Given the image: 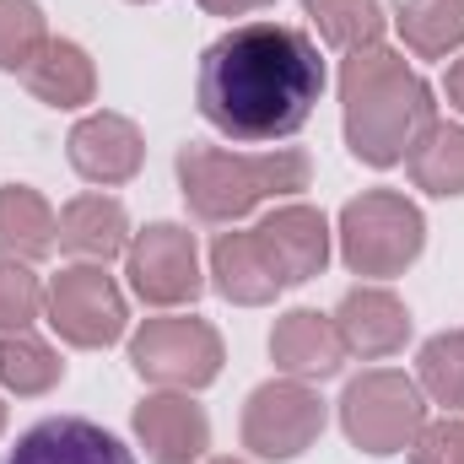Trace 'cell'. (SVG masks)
<instances>
[{"label":"cell","mask_w":464,"mask_h":464,"mask_svg":"<svg viewBox=\"0 0 464 464\" xmlns=\"http://www.w3.org/2000/svg\"><path fill=\"white\" fill-rule=\"evenodd\" d=\"M49 44V22L33 0H0V71H27Z\"/></svg>","instance_id":"25"},{"label":"cell","mask_w":464,"mask_h":464,"mask_svg":"<svg viewBox=\"0 0 464 464\" xmlns=\"http://www.w3.org/2000/svg\"><path fill=\"white\" fill-rule=\"evenodd\" d=\"M449 103L464 114V60H454V65H449Z\"/></svg>","instance_id":"29"},{"label":"cell","mask_w":464,"mask_h":464,"mask_svg":"<svg viewBox=\"0 0 464 464\" xmlns=\"http://www.w3.org/2000/svg\"><path fill=\"white\" fill-rule=\"evenodd\" d=\"M341 427L362 454H405L427 427V394L416 378H405L394 367H372L346 383Z\"/></svg>","instance_id":"5"},{"label":"cell","mask_w":464,"mask_h":464,"mask_svg":"<svg viewBox=\"0 0 464 464\" xmlns=\"http://www.w3.org/2000/svg\"><path fill=\"white\" fill-rule=\"evenodd\" d=\"M65 378L60 351L44 346L33 330H5L0 335V383L11 394H49Z\"/></svg>","instance_id":"22"},{"label":"cell","mask_w":464,"mask_h":464,"mask_svg":"<svg viewBox=\"0 0 464 464\" xmlns=\"http://www.w3.org/2000/svg\"><path fill=\"white\" fill-rule=\"evenodd\" d=\"M135 438L151 464H195L211 449V421L184 389H162L135 405Z\"/></svg>","instance_id":"11"},{"label":"cell","mask_w":464,"mask_h":464,"mask_svg":"<svg viewBox=\"0 0 464 464\" xmlns=\"http://www.w3.org/2000/svg\"><path fill=\"white\" fill-rule=\"evenodd\" d=\"M211 464H243V459H211Z\"/></svg>","instance_id":"31"},{"label":"cell","mask_w":464,"mask_h":464,"mask_svg":"<svg viewBox=\"0 0 464 464\" xmlns=\"http://www.w3.org/2000/svg\"><path fill=\"white\" fill-rule=\"evenodd\" d=\"M5 464H135V459L98 421H87V416H49V421L27 427L16 438Z\"/></svg>","instance_id":"14"},{"label":"cell","mask_w":464,"mask_h":464,"mask_svg":"<svg viewBox=\"0 0 464 464\" xmlns=\"http://www.w3.org/2000/svg\"><path fill=\"white\" fill-rule=\"evenodd\" d=\"M411 459L416 464H464V421L459 416L427 421L421 438L411 443Z\"/></svg>","instance_id":"27"},{"label":"cell","mask_w":464,"mask_h":464,"mask_svg":"<svg viewBox=\"0 0 464 464\" xmlns=\"http://www.w3.org/2000/svg\"><path fill=\"white\" fill-rule=\"evenodd\" d=\"M227 351L222 335L206 324V319H189V314H162V319H146L135 335H130V367L157 383V389H206L217 383Z\"/></svg>","instance_id":"6"},{"label":"cell","mask_w":464,"mask_h":464,"mask_svg":"<svg viewBox=\"0 0 464 464\" xmlns=\"http://www.w3.org/2000/svg\"><path fill=\"white\" fill-rule=\"evenodd\" d=\"M124 276L135 286L140 303L151 308H179V303H195L200 297V248H195V232L179 227V222H151L146 232L130 237L124 248Z\"/></svg>","instance_id":"9"},{"label":"cell","mask_w":464,"mask_h":464,"mask_svg":"<svg viewBox=\"0 0 464 464\" xmlns=\"http://www.w3.org/2000/svg\"><path fill=\"white\" fill-rule=\"evenodd\" d=\"M54 243L76 259H92V265H109L114 254L130 248V217L114 195H76L65 211H60V232Z\"/></svg>","instance_id":"16"},{"label":"cell","mask_w":464,"mask_h":464,"mask_svg":"<svg viewBox=\"0 0 464 464\" xmlns=\"http://www.w3.org/2000/svg\"><path fill=\"white\" fill-rule=\"evenodd\" d=\"M324 432V400L303 378L259 383L243 405V449L254 459H297Z\"/></svg>","instance_id":"8"},{"label":"cell","mask_w":464,"mask_h":464,"mask_svg":"<svg viewBox=\"0 0 464 464\" xmlns=\"http://www.w3.org/2000/svg\"><path fill=\"white\" fill-rule=\"evenodd\" d=\"M394 22L416 60H449L464 44V0H394Z\"/></svg>","instance_id":"21"},{"label":"cell","mask_w":464,"mask_h":464,"mask_svg":"<svg viewBox=\"0 0 464 464\" xmlns=\"http://www.w3.org/2000/svg\"><path fill=\"white\" fill-rule=\"evenodd\" d=\"M211 276H217V292L237 308H265L281 292V281H276L265 248L254 243V232H222L211 243Z\"/></svg>","instance_id":"17"},{"label":"cell","mask_w":464,"mask_h":464,"mask_svg":"<svg viewBox=\"0 0 464 464\" xmlns=\"http://www.w3.org/2000/svg\"><path fill=\"white\" fill-rule=\"evenodd\" d=\"M22 82H27V92H33L38 103H49V109H82V103H92V92H98V71H92L87 49L71 44V38H49L44 54L22 71Z\"/></svg>","instance_id":"18"},{"label":"cell","mask_w":464,"mask_h":464,"mask_svg":"<svg viewBox=\"0 0 464 464\" xmlns=\"http://www.w3.org/2000/svg\"><path fill=\"white\" fill-rule=\"evenodd\" d=\"M270 356H276V367H281L286 378H303V383H308V378L341 372L346 346H341V330H335L330 314L292 308V314H281L276 330H270Z\"/></svg>","instance_id":"15"},{"label":"cell","mask_w":464,"mask_h":464,"mask_svg":"<svg viewBox=\"0 0 464 464\" xmlns=\"http://www.w3.org/2000/svg\"><path fill=\"white\" fill-rule=\"evenodd\" d=\"M200 11H211V16H248V11H265V5H276V0H195Z\"/></svg>","instance_id":"28"},{"label":"cell","mask_w":464,"mask_h":464,"mask_svg":"<svg viewBox=\"0 0 464 464\" xmlns=\"http://www.w3.org/2000/svg\"><path fill=\"white\" fill-rule=\"evenodd\" d=\"M173 168H179L184 206L200 222H237L265 200L308 189V179H314V162L297 146H281V151H265V157L222 151V146H184Z\"/></svg>","instance_id":"3"},{"label":"cell","mask_w":464,"mask_h":464,"mask_svg":"<svg viewBox=\"0 0 464 464\" xmlns=\"http://www.w3.org/2000/svg\"><path fill=\"white\" fill-rule=\"evenodd\" d=\"M405 168H411V184L427 195H443V200L464 195V124L432 119L416 135V146L405 151Z\"/></svg>","instance_id":"20"},{"label":"cell","mask_w":464,"mask_h":464,"mask_svg":"<svg viewBox=\"0 0 464 464\" xmlns=\"http://www.w3.org/2000/svg\"><path fill=\"white\" fill-rule=\"evenodd\" d=\"M254 243L265 248V259H270V270H276L281 286H303V281H314L330 265V222L314 206H281V211H270L254 227Z\"/></svg>","instance_id":"10"},{"label":"cell","mask_w":464,"mask_h":464,"mask_svg":"<svg viewBox=\"0 0 464 464\" xmlns=\"http://www.w3.org/2000/svg\"><path fill=\"white\" fill-rule=\"evenodd\" d=\"M44 314L54 324V335L65 346H82V351H98V346H114L124 335V292L114 286V276L103 265H65L49 292H44Z\"/></svg>","instance_id":"7"},{"label":"cell","mask_w":464,"mask_h":464,"mask_svg":"<svg viewBox=\"0 0 464 464\" xmlns=\"http://www.w3.org/2000/svg\"><path fill=\"white\" fill-rule=\"evenodd\" d=\"M341 259L356 276H400L405 265H416L427 222L416 211V200H405L400 189H367L341 211Z\"/></svg>","instance_id":"4"},{"label":"cell","mask_w":464,"mask_h":464,"mask_svg":"<svg viewBox=\"0 0 464 464\" xmlns=\"http://www.w3.org/2000/svg\"><path fill=\"white\" fill-rule=\"evenodd\" d=\"M0 432H5V405H0Z\"/></svg>","instance_id":"30"},{"label":"cell","mask_w":464,"mask_h":464,"mask_svg":"<svg viewBox=\"0 0 464 464\" xmlns=\"http://www.w3.org/2000/svg\"><path fill=\"white\" fill-rule=\"evenodd\" d=\"M60 217L49 211V200L27 184H0V259H44L54 248Z\"/></svg>","instance_id":"19"},{"label":"cell","mask_w":464,"mask_h":464,"mask_svg":"<svg viewBox=\"0 0 464 464\" xmlns=\"http://www.w3.org/2000/svg\"><path fill=\"white\" fill-rule=\"evenodd\" d=\"M330 319L341 330L346 356H362V362L394 356V351L411 341V308L389 286H351Z\"/></svg>","instance_id":"13"},{"label":"cell","mask_w":464,"mask_h":464,"mask_svg":"<svg viewBox=\"0 0 464 464\" xmlns=\"http://www.w3.org/2000/svg\"><path fill=\"white\" fill-rule=\"evenodd\" d=\"M324 92V60L303 27L243 22L200 54V114L232 140L297 135Z\"/></svg>","instance_id":"1"},{"label":"cell","mask_w":464,"mask_h":464,"mask_svg":"<svg viewBox=\"0 0 464 464\" xmlns=\"http://www.w3.org/2000/svg\"><path fill=\"white\" fill-rule=\"evenodd\" d=\"M432 87L405 65V54L372 44L351 49L341 60V114L346 146L367 168H394L416 146V135L432 124Z\"/></svg>","instance_id":"2"},{"label":"cell","mask_w":464,"mask_h":464,"mask_svg":"<svg viewBox=\"0 0 464 464\" xmlns=\"http://www.w3.org/2000/svg\"><path fill=\"white\" fill-rule=\"evenodd\" d=\"M416 383L432 405H443L449 416L464 411V330H443L432 335L421 356H416Z\"/></svg>","instance_id":"24"},{"label":"cell","mask_w":464,"mask_h":464,"mask_svg":"<svg viewBox=\"0 0 464 464\" xmlns=\"http://www.w3.org/2000/svg\"><path fill=\"white\" fill-rule=\"evenodd\" d=\"M65 151H71V168H76L87 184L114 189V184H130V179L140 173L146 140H140V130H135L124 114H109V109H103V114L76 119Z\"/></svg>","instance_id":"12"},{"label":"cell","mask_w":464,"mask_h":464,"mask_svg":"<svg viewBox=\"0 0 464 464\" xmlns=\"http://www.w3.org/2000/svg\"><path fill=\"white\" fill-rule=\"evenodd\" d=\"M44 314V286L22 259H0V330H27Z\"/></svg>","instance_id":"26"},{"label":"cell","mask_w":464,"mask_h":464,"mask_svg":"<svg viewBox=\"0 0 464 464\" xmlns=\"http://www.w3.org/2000/svg\"><path fill=\"white\" fill-rule=\"evenodd\" d=\"M303 11L314 16L319 38L330 49H372L383 38V11L378 0H303Z\"/></svg>","instance_id":"23"}]
</instances>
